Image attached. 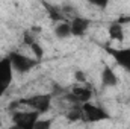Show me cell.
I'll list each match as a JSON object with an SVG mask.
<instances>
[{"instance_id": "1", "label": "cell", "mask_w": 130, "mask_h": 129, "mask_svg": "<svg viewBox=\"0 0 130 129\" xmlns=\"http://www.w3.org/2000/svg\"><path fill=\"white\" fill-rule=\"evenodd\" d=\"M52 100H53V93H45V94H33L24 99H18V103L29 106L30 109L39 114H45L52 108Z\"/></svg>"}, {"instance_id": "2", "label": "cell", "mask_w": 130, "mask_h": 129, "mask_svg": "<svg viewBox=\"0 0 130 129\" xmlns=\"http://www.w3.org/2000/svg\"><path fill=\"white\" fill-rule=\"evenodd\" d=\"M8 56L12 62L14 71H18V73H27L41 62V59H33L30 56L21 55V53H17V52H11Z\"/></svg>"}, {"instance_id": "3", "label": "cell", "mask_w": 130, "mask_h": 129, "mask_svg": "<svg viewBox=\"0 0 130 129\" xmlns=\"http://www.w3.org/2000/svg\"><path fill=\"white\" fill-rule=\"evenodd\" d=\"M39 115L41 114L33 111V109L32 111H17L12 115V123L17 128H21V129H33L36 120L39 119Z\"/></svg>"}, {"instance_id": "4", "label": "cell", "mask_w": 130, "mask_h": 129, "mask_svg": "<svg viewBox=\"0 0 130 129\" xmlns=\"http://www.w3.org/2000/svg\"><path fill=\"white\" fill-rule=\"evenodd\" d=\"M14 78V67L9 59V56H5L0 59V97L3 93L11 87Z\"/></svg>"}, {"instance_id": "5", "label": "cell", "mask_w": 130, "mask_h": 129, "mask_svg": "<svg viewBox=\"0 0 130 129\" xmlns=\"http://www.w3.org/2000/svg\"><path fill=\"white\" fill-rule=\"evenodd\" d=\"M82 111H83V120L89 122V123H95V122H101V120L109 119V114L103 108L91 103V100L82 103Z\"/></svg>"}, {"instance_id": "6", "label": "cell", "mask_w": 130, "mask_h": 129, "mask_svg": "<svg viewBox=\"0 0 130 129\" xmlns=\"http://www.w3.org/2000/svg\"><path fill=\"white\" fill-rule=\"evenodd\" d=\"M65 99L73 105H82L92 99V91L88 87H73L68 93H65Z\"/></svg>"}, {"instance_id": "7", "label": "cell", "mask_w": 130, "mask_h": 129, "mask_svg": "<svg viewBox=\"0 0 130 129\" xmlns=\"http://www.w3.org/2000/svg\"><path fill=\"white\" fill-rule=\"evenodd\" d=\"M106 52L117 61V64L121 65L123 68H126L130 73V47H123V49H117V47H106Z\"/></svg>"}, {"instance_id": "8", "label": "cell", "mask_w": 130, "mask_h": 129, "mask_svg": "<svg viewBox=\"0 0 130 129\" xmlns=\"http://www.w3.org/2000/svg\"><path fill=\"white\" fill-rule=\"evenodd\" d=\"M71 26V33L76 35V36H82L85 35V32L88 31V28L91 26V21L88 18H83V17H74L70 23Z\"/></svg>"}, {"instance_id": "9", "label": "cell", "mask_w": 130, "mask_h": 129, "mask_svg": "<svg viewBox=\"0 0 130 129\" xmlns=\"http://www.w3.org/2000/svg\"><path fill=\"white\" fill-rule=\"evenodd\" d=\"M101 84L104 87H115V85H118V76L110 67H104L101 70Z\"/></svg>"}, {"instance_id": "10", "label": "cell", "mask_w": 130, "mask_h": 129, "mask_svg": "<svg viewBox=\"0 0 130 129\" xmlns=\"http://www.w3.org/2000/svg\"><path fill=\"white\" fill-rule=\"evenodd\" d=\"M109 36L110 40L113 41H118V43H123L124 41V29H123V24L120 21H115L109 26Z\"/></svg>"}, {"instance_id": "11", "label": "cell", "mask_w": 130, "mask_h": 129, "mask_svg": "<svg viewBox=\"0 0 130 129\" xmlns=\"http://www.w3.org/2000/svg\"><path fill=\"white\" fill-rule=\"evenodd\" d=\"M55 35L61 40H65V38H70L73 33H71V26L70 23L65 20V21H59L56 26H55Z\"/></svg>"}, {"instance_id": "12", "label": "cell", "mask_w": 130, "mask_h": 129, "mask_svg": "<svg viewBox=\"0 0 130 129\" xmlns=\"http://www.w3.org/2000/svg\"><path fill=\"white\" fill-rule=\"evenodd\" d=\"M42 5H44V6H45V9L48 11V15H50V18H52L53 21H56V23H59V21H65L62 12H61V11H58L55 6H50V5H47V3H44V2H42Z\"/></svg>"}, {"instance_id": "13", "label": "cell", "mask_w": 130, "mask_h": 129, "mask_svg": "<svg viewBox=\"0 0 130 129\" xmlns=\"http://www.w3.org/2000/svg\"><path fill=\"white\" fill-rule=\"evenodd\" d=\"M67 119L70 120V122H77V120H83V111H82V105L77 108L76 105L68 111V114H67Z\"/></svg>"}, {"instance_id": "14", "label": "cell", "mask_w": 130, "mask_h": 129, "mask_svg": "<svg viewBox=\"0 0 130 129\" xmlns=\"http://www.w3.org/2000/svg\"><path fill=\"white\" fill-rule=\"evenodd\" d=\"M29 47H30V50L33 52V55L36 56V59H41V58H42V55H44V50H42V47H41V46H39L36 41H33Z\"/></svg>"}, {"instance_id": "15", "label": "cell", "mask_w": 130, "mask_h": 129, "mask_svg": "<svg viewBox=\"0 0 130 129\" xmlns=\"http://www.w3.org/2000/svg\"><path fill=\"white\" fill-rule=\"evenodd\" d=\"M50 126H52V120H39L38 119L33 129H48Z\"/></svg>"}, {"instance_id": "16", "label": "cell", "mask_w": 130, "mask_h": 129, "mask_svg": "<svg viewBox=\"0 0 130 129\" xmlns=\"http://www.w3.org/2000/svg\"><path fill=\"white\" fill-rule=\"evenodd\" d=\"M86 2L94 5V6H97V8H100V9H106L110 0H86Z\"/></svg>"}, {"instance_id": "17", "label": "cell", "mask_w": 130, "mask_h": 129, "mask_svg": "<svg viewBox=\"0 0 130 129\" xmlns=\"http://www.w3.org/2000/svg\"><path fill=\"white\" fill-rule=\"evenodd\" d=\"M76 78H77V79H79L80 82H86V81H85V76H83V74H82L80 71H77V73H76Z\"/></svg>"}]
</instances>
